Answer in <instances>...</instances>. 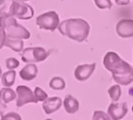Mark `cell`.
I'll return each mask as SVG.
<instances>
[{"instance_id": "cell-1", "label": "cell", "mask_w": 133, "mask_h": 120, "mask_svg": "<svg viewBox=\"0 0 133 120\" xmlns=\"http://www.w3.org/2000/svg\"><path fill=\"white\" fill-rule=\"evenodd\" d=\"M103 65L108 71L112 74V77L117 84L128 86L133 82V67L117 53L108 52L103 58Z\"/></svg>"}, {"instance_id": "cell-2", "label": "cell", "mask_w": 133, "mask_h": 120, "mask_svg": "<svg viewBox=\"0 0 133 120\" xmlns=\"http://www.w3.org/2000/svg\"><path fill=\"white\" fill-rule=\"evenodd\" d=\"M59 33L64 37L77 42H84L90 32V26L81 18H69L59 23L57 27Z\"/></svg>"}, {"instance_id": "cell-3", "label": "cell", "mask_w": 133, "mask_h": 120, "mask_svg": "<svg viewBox=\"0 0 133 120\" xmlns=\"http://www.w3.org/2000/svg\"><path fill=\"white\" fill-rule=\"evenodd\" d=\"M0 27L6 34V37L17 39H28L30 33L26 27L18 24L13 17H0Z\"/></svg>"}, {"instance_id": "cell-4", "label": "cell", "mask_w": 133, "mask_h": 120, "mask_svg": "<svg viewBox=\"0 0 133 120\" xmlns=\"http://www.w3.org/2000/svg\"><path fill=\"white\" fill-rule=\"evenodd\" d=\"M20 55L23 62L34 64L45 61L49 55V52L45 50L41 46H33V47L25 48Z\"/></svg>"}, {"instance_id": "cell-5", "label": "cell", "mask_w": 133, "mask_h": 120, "mask_svg": "<svg viewBox=\"0 0 133 120\" xmlns=\"http://www.w3.org/2000/svg\"><path fill=\"white\" fill-rule=\"evenodd\" d=\"M36 24L40 29L55 31L59 26V16L55 11H48L40 16L36 19Z\"/></svg>"}, {"instance_id": "cell-6", "label": "cell", "mask_w": 133, "mask_h": 120, "mask_svg": "<svg viewBox=\"0 0 133 120\" xmlns=\"http://www.w3.org/2000/svg\"><path fill=\"white\" fill-rule=\"evenodd\" d=\"M11 17L21 20H28L34 17V9L26 3L14 0L11 6Z\"/></svg>"}, {"instance_id": "cell-7", "label": "cell", "mask_w": 133, "mask_h": 120, "mask_svg": "<svg viewBox=\"0 0 133 120\" xmlns=\"http://www.w3.org/2000/svg\"><path fill=\"white\" fill-rule=\"evenodd\" d=\"M16 93L17 107H21L28 103H36L34 92L26 86H18L16 89Z\"/></svg>"}, {"instance_id": "cell-8", "label": "cell", "mask_w": 133, "mask_h": 120, "mask_svg": "<svg viewBox=\"0 0 133 120\" xmlns=\"http://www.w3.org/2000/svg\"><path fill=\"white\" fill-rule=\"evenodd\" d=\"M128 114V105L126 102L111 103L108 107V115L112 120L122 119Z\"/></svg>"}, {"instance_id": "cell-9", "label": "cell", "mask_w": 133, "mask_h": 120, "mask_svg": "<svg viewBox=\"0 0 133 120\" xmlns=\"http://www.w3.org/2000/svg\"><path fill=\"white\" fill-rule=\"evenodd\" d=\"M116 33L122 38L133 37V19H121L116 25Z\"/></svg>"}, {"instance_id": "cell-10", "label": "cell", "mask_w": 133, "mask_h": 120, "mask_svg": "<svg viewBox=\"0 0 133 120\" xmlns=\"http://www.w3.org/2000/svg\"><path fill=\"white\" fill-rule=\"evenodd\" d=\"M96 68V64H84V65H78L75 68L74 76L77 80L80 82H84L88 80L91 76Z\"/></svg>"}, {"instance_id": "cell-11", "label": "cell", "mask_w": 133, "mask_h": 120, "mask_svg": "<svg viewBox=\"0 0 133 120\" xmlns=\"http://www.w3.org/2000/svg\"><path fill=\"white\" fill-rule=\"evenodd\" d=\"M62 100L58 96H53V97H48L42 103V108L46 115H50L57 111L62 105Z\"/></svg>"}, {"instance_id": "cell-12", "label": "cell", "mask_w": 133, "mask_h": 120, "mask_svg": "<svg viewBox=\"0 0 133 120\" xmlns=\"http://www.w3.org/2000/svg\"><path fill=\"white\" fill-rule=\"evenodd\" d=\"M38 74V68L33 63L28 64L25 66L19 72V76L25 81H31L35 79Z\"/></svg>"}, {"instance_id": "cell-13", "label": "cell", "mask_w": 133, "mask_h": 120, "mask_svg": "<svg viewBox=\"0 0 133 120\" xmlns=\"http://www.w3.org/2000/svg\"><path fill=\"white\" fill-rule=\"evenodd\" d=\"M63 105L66 113L69 114H75L78 112L79 108V103L78 99L71 95H66L63 101Z\"/></svg>"}, {"instance_id": "cell-14", "label": "cell", "mask_w": 133, "mask_h": 120, "mask_svg": "<svg viewBox=\"0 0 133 120\" xmlns=\"http://www.w3.org/2000/svg\"><path fill=\"white\" fill-rule=\"evenodd\" d=\"M5 46L10 48L15 52L23 51L24 48V41L23 39H17V38H10V37H6V42H5Z\"/></svg>"}, {"instance_id": "cell-15", "label": "cell", "mask_w": 133, "mask_h": 120, "mask_svg": "<svg viewBox=\"0 0 133 120\" xmlns=\"http://www.w3.org/2000/svg\"><path fill=\"white\" fill-rule=\"evenodd\" d=\"M16 98H17V94L10 87H5L0 89V99L2 100L4 103L8 104L10 102L14 101Z\"/></svg>"}, {"instance_id": "cell-16", "label": "cell", "mask_w": 133, "mask_h": 120, "mask_svg": "<svg viewBox=\"0 0 133 120\" xmlns=\"http://www.w3.org/2000/svg\"><path fill=\"white\" fill-rule=\"evenodd\" d=\"M16 76H17V72L15 70H8L5 72L1 76V81H2V85L6 87H10L14 85L16 80Z\"/></svg>"}, {"instance_id": "cell-17", "label": "cell", "mask_w": 133, "mask_h": 120, "mask_svg": "<svg viewBox=\"0 0 133 120\" xmlns=\"http://www.w3.org/2000/svg\"><path fill=\"white\" fill-rule=\"evenodd\" d=\"M14 0H0V17H11V6Z\"/></svg>"}, {"instance_id": "cell-18", "label": "cell", "mask_w": 133, "mask_h": 120, "mask_svg": "<svg viewBox=\"0 0 133 120\" xmlns=\"http://www.w3.org/2000/svg\"><path fill=\"white\" fill-rule=\"evenodd\" d=\"M49 87L53 90H64L66 88V82L60 76H54L49 81Z\"/></svg>"}, {"instance_id": "cell-19", "label": "cell", "mask_w": 133, "mask_h": 120, "mask_svg": "<svg viewBox=\"0 0 133 120\" xmlns=\"http://www.w3.org/2000/svg\"><path fill=\"white\" fill-rule=\"evenodd\" d=\"M108 93H109L110 99L113 102H117L120 98V96H121V87H120V85L117 84V85L110 87L109 88V90H108Z\"/></svg>"}, {"instance_id": "cell-20", "label": "cell", "mask_w": 133, "mask_h": 120, "mask_svg": "<svg viewBox=\"0 0 133 120\" xmlns=\"http://www.w3.org/2000/svg\"><path fill=\"white\" fill-rule=\"evenodd\" d=\"M34 96H35L36 103H37V102H43L48 97V94L39 87H37L35 88V90H34Z\"/></svg>"}, {"instance_id": "cell-21", "label": "cell", "mask_w": 133, "mask_h": 120, "mask_svg": "<svg viewBox=\"0 0 133 120\" xmlns=\"http://www.w3.org/2000/svg\"><path fill=\"white\" fill-rule=\"evenodd\" d=\"M94 3L99 9H110L112 8L110 0H94Z\"/></svg>"}, {"instance_id": "cell-22", "label": "cell", "mask_w": 133, "mask_h": 120, "mask_svg": "<svg viewBox=\"0 0 133 120\" xmlns=\"http://www.w3.org/2000/svg\"><path fill=\"white\" fill-rule=\"evenodd\" d=\"M6 67L9 70H15L16 68L19 67V61L17 58L14 57H9L6 59Z\"/></svg>"}, {"instance_id": "cell-23", "label": "cell", "mask_w": 133, "mask_h": 120, "mask_svg": "<svg viewBox=\"0 0 133 120\" xmlns=\"http://www.w3.org/2000/svg\"><path fill=\"white\" fill-rule=\"evenodd\" d=\"M92 120H111V118L108 115V113H105L100 110H97L93 113Z\"/></svg>"}, {"instance_id": "cell-24", "label": "cell", "mask_w": 133, "mask_h": 120, "mask_svg": "<svg viewBox=\"0 0 133 120\" xmlns=\"http://www.w3.org/2000/svg\"><path fill=\"white\" fill-rule=\"evenodd\" d=\"M1 120H22L21 116L16 112H8L1 116Z\"/></svg>"}, {"instance_id": "cell-25", "label": "cell", "mask_w": 133, "mask_h": 120, "mask_svg": "<svg viewBox=\"0 0 133 120\" xmlns=\"http://www.w3.org/2000/svg\"><path fill=\"white\" fill-rule=\"evenodd\" d=\"M6 39V34L3 28L0 27V49H2L5 46V42Z\"/></svg>"}, {"instance_id": "cell-26", "label": "cell", "mask_w": 133, "mask_h": 120, "mask_svg": "<svg viewBox=\"0 0 133 120\" xmlns=\"http://www.w3.org/2000/svg\"><path fill=\"white\" fill-rule=\"evenodd\" d=\"M6 110V103L0 99V116H3L5 115V112Z\"/></svg>"}, {"instance_id": "cell-27", "label": "cell", "mask_w": 133, "mask_h": 120, "mask_svg": "<svg viewBox=\"0 0 133 120\" xmlns=\"http://www.w3.org/2000/svg\"><path fill=\"white\" fill-rule=\"evenodd\" d=\"M115 2L118 6H126L129 4V0H115Z\"/></svg>"}, {"instance_id": "cell-28", "label": "cell", "mask_w": 133, "mask_h": 120, "mask_svg": "<svg viewBox=\"0 0 133 120\" xmlns=\"http://www.w3.org/2000/svg\"><path fill=\"white\" fill-rule=\"evenodd\" d=\"M129 95L130 96H133V87H131V88L129 89Z\"/></svg>"}, {"instance_id": "cell-29", "label": "cell", "mask_w": 133, "mask_h": 120, "mask_svg": "<svg viewBox=\"0 0 133 120\" xmlns=\"http://www.w3.org/2000/svg\"><path fill=\"white\" fill-rule=\"evenodd\" d=\"M15 1H19V2H26V1H29V0H15Z\"/></svg>"}, {"instance_id": "cell-30", "label": "cell", "mask_w": 133, "mask_h": 120, "mask_svg": "<svg viewBox=\"0 0 133 120\" xmlns=\"http://www.w3.org/2000/svg\"><path fill=\"white\" fill-rule=\"evenodd\" d=\"M2 76V69H1V67H0V78Z\"/></svg>"}, {"instance_id": "cell-31", "label": "cell", "mask_w": 133, "mask_h": 120, "mask_svg": "<svg viewBox=\"0 0 133 120\" xmlns=\"http://www.w3.org/2000/svg\"><path fill=\"white\" fill-rule=\"evenodd\" d=\"M45 120H52L51 118H46V119H45Z\"/></svg>"}, {"instance_id": "cell-32", "label": "cell", "mask_w": 133, "mask_h": 120, "mask_svg": "<svg viewBox=\"0 0 133 120\" xmlns=\"http://www.w3.org/2000/svg\"><path fill=\"white\" fill-rule=\"evenodd\" d=\"M131 109H132V113H133V105H132V108H131Z\"/></svg>"}, {"instance_id": "cell-33", "label": "cell", "mask_w": 133, "mask_h": 120, "mask_svg": "<svg viewBox=\"0 0 133 120\" xmlns=\"http://www.w3.org/2000/svg\"><path fill=\"white\" fill-rule=\"evenodd\" d=\"M132 1H133V0H132Z\"/></svg>"}]
</instances>
